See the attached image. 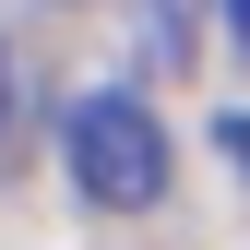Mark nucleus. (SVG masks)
I'll list each match as a JSON object with an SVG mask.
<instances>
[{
  "label": "nucleus",
  "mask_w": 250,
  "mask_h": 250,
  "mask_svg": "<svg viewBox=\"0 0 250 250\" xmlns=\"http://www.w3.org/2000/svg\"><path fill=\"white\" fill-rule=\"evenodd\" d=\"M60 167H72V191L96 214H155L167 179H179V155H167V119H155L131 83H83V96L60 107Z\"/></svg>",
  "instance_id": "obj_1"
},
{
  "label": "nucleus",
  "mask_w": 250,
  "mask_h": 250,
  "mask_svg": "<svg viewBox=\"0 0 250 250\" xmlns=\"http://www.w3.org/2000/svg\"><path fill=\"white\" fill-rule=\"evenodd\" d=\"M143 48L155 60H191V0H155V12H143Z\"/></svg>",
  "instance_id": "obj_2"
},
{
  "label": "nucleus",
  "mask_w": 250,
  "mask_h": 250,
  "mask_svg": "<svg viewBox=\"0 0 250 250\" xmlns=\"http://www.w3.org/2000/svg\"><path fill=\"white\" fill-rule=\"evenodd\" d=\"M214 143H227V155H238V167H250V119H227V131H214Z\"/></svg>",
  "instance_id": "obj_4"
},
{
  "label": "nucleus",
  "mask_w": 250,
  "mask_h": 250,
  "mask_svg": "<svg viewBox=\"0 0 250 250\" xmlns=\"http://www.w3.org/2000/svg\"><path fill=\"white\" fill-rule=\"evenodd\" d=\"M227 36H238V60H250V0H227Z\"/></svg>",
  "instance_id": "obj_5"
},
{
  "label": "nucleus",
  "mask_w": 250,
  "mask_h": 250,
  "mask_svg": "<svg viewBox=\"0 0 250 250\" xmlns=\"http://www.w3.org/2000/svg\"><path fill=\"white\" fill-rule=\"evenodd\" d=\"M24 131V72H12V48H0V143Z\"/></svg>",
  "instance_id": "obj_3"
}]
</instances>
